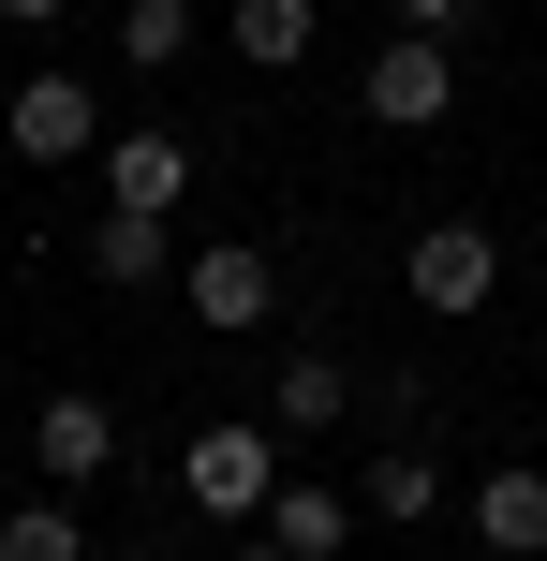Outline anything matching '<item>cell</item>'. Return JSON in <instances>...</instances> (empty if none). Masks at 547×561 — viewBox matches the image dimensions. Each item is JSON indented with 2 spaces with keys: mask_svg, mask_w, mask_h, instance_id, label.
<instances>
[{
  "mask_svg": "<svg viewBox=\"0 0 547 561\" xmlns=\"http://www.w3.org/2000/svg\"><path fill=\"white\" fill-rule=\"evenodd\" d=\"M311 30H326L311 0H237V15H223V45L252 59V75H296V59H311Z\"/></svg>",
  "mask_w": 547,
  "mask_h": 561,
  "instance_id": "cell-11",
  "label": "cell"
},
{
  "mask_svg": "<svg viewBox=\"0 0 547 561\" xmlns=\"http://www.w3.org/2000/svg\"><path fill=\"white\" fill-rule=\"evenodd\" d=\"M474 547H503V561H533L547 547V473H533V458H503V473H474Z\"/></svg>",
  "mask_w": 547,
  "mask_h": 561,
  "instance_id": "cell-9",
  "label": "cell"
},
{
  "mask_svg": "<svg viewBox=\"0 0 547 561\" xmlns=\"http://www.w3.org/2000/svg\"><path fill=\"white\" fill-rule=\"evenodd\" d=\"M178 193H193V134H104V207H148L163 222Z\"/></svg>",
  "mask_w": 547,
  "mask_h": 561,
  "instance_id": "cell-8",
  "label": "cell"
},
{
  "mask_svg": "<svg viewBox=\"0 0 547 561\" xmlns=\"http://www.w3.org/2000/svg\"><path fill=\"white\" fill-rule=\"evenodd\" d=\"M0 561H89L75 503H15V517H0Z\"/></svg>",
  "mask_w": 547,
  "mask_h": 561,
  "instance_id": "cell-15",
  "label": "cell"
},
{
  "mask_svg": "<svg viewBox=\"0 0 547 561\" xmlns=\"http://www.w3.org/2000/svg\"><path fill=\"white\" fill-rule=\"evenodd\" d=\"M223 561H282V547H266V533H252V547H223Z\"/></svg>",
  "mask_w": 547,
  "mask_h": 561,
  "instance_id": "cell-18",
  "label": "cell"
},
{
  "mask_svg": "<svg viewBox=\"0 0 547 561\" xmlns=\"http://www.w3.org/2000/svg\"><path fill=\"white\" fill-rule=\"evenodd\" d=\"M0 15H15V30H59V15H75V0H0Z\"/></svg>",
  "mask_w": 547,
  "mask_h": 561,
  "instance_id": "cell-17",
  "label": "cell"
},
{
  "mask_svg": "<svg viewBox=\"0 0 547 561\" xmlns=\"http://www.w3.org/2000/svg\"><path fill=\"white\" fill-rule=\"evenodd\" d=\"M400 296L430 310V325H474V310L503 296V237H489V222H414V252H400Z\"/></svg>",
  "mask_w": 547,
  "mask_h": 561,
  "instance_id": "cell-2",
  "label": "cell"
},
{
  "mask_svg": "<svg viewBox=\"0 0 547 561\" xmlns=\"http://www.w3.org/2000/svg\"><path fill=\"white\" fill-rule=\"evenodd\" d=\"M341 414H355V369L326 355V340H296V355H282V385H266V428H282V444H326Z\"/></svg>",
  "mask_w": 547,
  "mask_h": 561,
  "instance_id": "cell-6",
  "label": "cell"
},
{
  "mask_svg": "<svg viewBox=\"0 0 547 561\" xmlns=\"http://www.w3.org/2000/svg\"><path fill=\"white\" fill-rule=\"evenodd\" d=\"M385 15H400V30H430V45H459V30H474V0H385Z\"/></svg>",
  "mask_w": 547,
  "mask_h": 561,
  "instance_id": "cell-16",
  "label": "cell"
},
{
  "mask_svg": "<svg viewBox=\"0 0 547 561\" xmlns=\"http://www.w3.org/2000/svg\"><path fill=\"white\" fill-rule=\"evenodd\" d=\"M355 503H371L385 533H430V517H444V458H414V444H371V473H355Z\"/></svg>",
  "mask_w": 547,
  "mask_h": 561,
  "instance_id": "cell-10",
  "label": "cell"
},
{
  "mask_svg": "<svg viewBox=\"0 0 547 561\" xmlns=\"http://www.w3.org/2000/svg\"><path fill=\"white\" fill-rule=\"evenodd\" d=\"M30 458H45V488H89V473L118 458V414H104L89 385H59L45 414H30Z\"/></svg>",
  "mask_w": 547,
  "mask_h": 561,
  "instance_id": "cell-7",
  "label": "cell"
},
{
  "mask_svg": "<svg viewBox=\"0 0 547 561\" xmlns=\"http://www.w3.org/2000/svg\"><path fill=\"white\" fill-rule=\"evenodd\" d=\"M341 533H355L341 488H282V503H266V547H282V561H341Z\"/></svg>",
  "mask_w": 547,
  "mask_h": 561,
  "instance_id": "cell-13",
  "label": "cell"
},
{
  "mask_svg": "<svg viewBox=\"0 0 547 561\" xmlns=\"http://www.w3.org/2000/svg\"><path fill=\"white\" fill-rule=\"evenodd\" d=\"M178 503H193V517H266V503H282V428H266V414L193 428V444H178Z\"/></svg>",
  "mask_w": 547,
  "mask_h": 561,
  "instance_id": "cell-1",
  "label": "cell"
},
{
  "mask_svg": "<svg viewBox=\"0 0 547 561\" xmlns=\"http://www.w3.org/2000/svg\"><path fill=\"white\" fill-rule=\"evenodd\" d=\"M355 104H371L385 134H444V118H459V45H430V30H385V59L355 75Z\"/></svg>",
  "mask_w": 547,
  "mask_h": 561,
  "instance_id": "cell-3",
  "label": "cell"
},
{
  "mask_svg": "<svg viewBox=\"0 0 547 561\" xmlns=\"http://www.w3.org/2000/svg\"><path fill=\"white\" fill-rule=\"evenodd\" d=\"M134 561H178V547H134Z\"/></svg>",
  "mask_w": 547,
  "mask_h": 561,
  "instance_id": "cell-19",
  "label": "cell"
},
{
  "mask_svg": "<svg viewBox=\"0 0 547 561\" xmlns=\"http://www.w3.org/2000/svg\"><path fill=\"white\" fill-rule=\"evenodd\" d=\"M178 310L223 325V340H252L266 310H282V252H266V237H207V252L178 266Z\"/></svg>",
  "mask_w": 547,
  "mask_h": 561,
  "instance_id": "cell-4",
  "label": "cell"
},
{
  "mask_svg": "<svg viewBox=\"0 0 547 561\" xmlns=\"http://www.w3.org/2000/svg\"><path fill=\"white\" fill-rule=\"evenodd\" d=\"M0 134H15V163H104V89L89 75H30L0 104Z\"/></svg>",
  "mask_w": 547,
  "mask_h": 561,
  "instance_id": "cell-5",
  "label": "cell"
},
{
  "mask_svg": "<svg viewBox=\"0 0 547 561\" xmlns=\"http://www.w3.org/2000/svg\"><path fill=\"white\" fill-rule=\"evenodd\" d=\"M118 59L134 75H178L193 59V0H118Z\"/></svg>",
  "mask_w": 547,
  "mask_h": 561,
  "instance_id": "cell-14",
  "label": "cell"
},
{
  "mask_svg": "<svg viewBox=\"0 0 547 561\" xmlns=\"http://www.w3.org/2000/svg\"><path fill=\"white\" fill-rule=\"evenodd\" d=\"M89 280L148 296V280H163V222H148V207H104V222H89Z\"/></svg>",
  "mask_w": 547,
  "mask_h": 561,
  "instance_id": "cell-12",
  "label": "cell"
}]
</instances>
